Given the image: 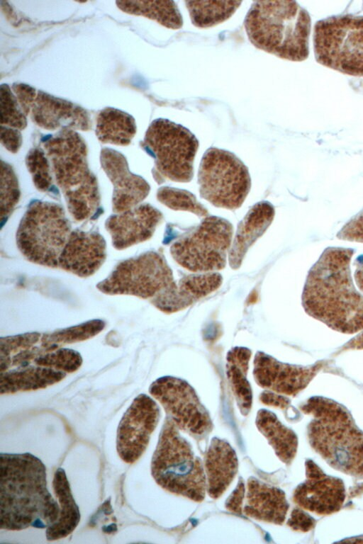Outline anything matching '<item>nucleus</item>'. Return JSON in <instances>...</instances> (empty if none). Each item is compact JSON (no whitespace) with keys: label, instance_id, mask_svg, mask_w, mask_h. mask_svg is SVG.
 <instances>
[{"label":"nucleus","instance_id":"nucleus-13","mask_svg":"<svg viewBox=\"0 0 363 544\" xmlns=\"http://www.w3.org/2000/svg\"><path fill=\"white\" fill-rule=\"evenodd\" d=\"M198 183L200 196L213 205L236 210L244 203L250 187L247 167L233 153L211 147L201 159Z\"/></svg>","mask_w":363,"mask_h":544},{"label":"nucleus","instance_id":"nucleus-2","mask_svg":"<svg viewBox=\"0 0 363 544\" xmlns=\"http://www.w3.org/2000/svg\"><path fill=\"white\" fill-rule=\"evenodd\" d=\"M354 254L350 248H326L308 271L302 293L308 315L343 334L363 330V295L350 272Z\"/></svg>","mask_w":363,"mask_h":544},{"label":"nucleus","instance_id":"nucleus-40","mask_svg":"<svg viewBox=\"0 0 363 544\" xmlns=\"http://www.w3.org/2000/svg\"><path fill=\"white\" fill-rule=\"evenodd\" d=\"M262 403L282 409H286L290 404V400L288 397L281 395L273 391L265 390L259 396Z\"/></svg>","mask_w":363,"mask_h":544},{"label":"nucleus","instance_id":"nucleus-3","mask_svg":"<svg viewBox=\"0 0 363 544\" xmlns=\"http://www.w3.org/2000/svg\"><path fill=\"white\" fill-rule=\"evenodd\" d=\"M0 460L1 528H45L55 522L60 506L48 489L40 459L30 453H1Z\"/></svg>","mask_w":363,"mask_h":544},{"label":"nucleus","instance_id":"nucleus-31","mask_svg":"<svg viewBox=\"0 0 363 544\" xmlns=\"http://www.w3.org/2000/svg\"><path fill=\"white\" fill-rule=\"evenodd\" d=\"M194 26L206 28L230 18L242 4L241 1H185Z\"/></svg>","mask_w":363,"mask_h":544},{"label":"nucleus","instance_id":"nucleus-7","mask_svg":"<svg viewBox=\"0 0 363 544\" xmlns=\"http://www.w3.org/2000/svg\"><path fill=\"white\" fill-rule=\"evenodd\" d=\"M151 473L157 484L171 493L197 502L205 498L207 485L202 463L167 416L152 458Z\"/></svg>","mask_w":363,"mask_h":544},{"label":"nucleus","instance_id":"nucleus-28","mask_svg":"<svg viewBox=\"0 0 363 544\" xmlns=\"http://www.w3.org/2000/svg\"><path fill=\"white\" fill-rule=\"evenodd\" d=\"M135 132V119L125 112L107 107L97 115L96 135L102 143L125 146Z\"/></svg>","mask_w":363,"mask_h":544},{"label":"nucleus","instance_id":"nucleus-42","mask_svg":"<svg viewBox=\"0 0 363 544\" xmlns=\"http://www.w3.org/2000/svg\"><path fill=\"white\" fill-rule=\"evenodd\" d=\"M354 280L358 288L363 292V255L357 259L355 263Z\"/></svg>","mask_w":363,"mask_h":544},{"label":"nucleus","instance_id":"nucleus-10","mask_svg":"<svg viewBox=\"0 0 363 544\" xmlns=\"http://www.w3.org/2000/svg\"><path fill=\"white\" fill-rule=\"evenodd\" d=\"M144 144L155 159L157 181H191L199 141L189 130L168 119L157 118L149 125Z\"/></svg>","mask_w":363,"mask_h":544},{"label":"nucleus","instance_id":"nucleus-14","mask_svg":"<svg viewBox=\"0 0 363 544\" xmlns=\"http://www.w3.org/2000/svg\"><path fill=\"white\" fill-rule=\"evenodd\" d=\"M149 392L179 429L195 438H201L211 431L213 424L207 410L186 380L163 376L151 384Z\"/></svg>","mask_w":363,"mask_h":544},{"label":"nucleus","instance_id":"nucleus-38","mask_svg":"<svg viewBox=\"0 0 363 544\" xmlns=\"http://www.w3.org/2000/svg\"><path fill=\"white\" fill-rule=\"evenodd\" d=\"M1 143L10 152L16 153L22 144L21 133L17 129L1 125Z\"/></svg>","mask_w":363,"mask_h":544},{"label":"nucleus","instance_id":"nucleus-37","mask_svg":"<svg viewBox=\"0 0 363 544\" xmlns=\"http://www.w3.org/2000/svg\"><path fill=\"white\" fill-rule=\"evenodd\" d=\"M315 521L300 509H294L287 521V525L294 531L307 532L315 526Z\"/></svg>","mask_w":363,"mask_h":544},{"label":"nucleus","instance_id":"nucleus-36","mask_svg":"<svg viewBox=\"0 0 363 544\" xmlns=\"http://www.w3.org/2000/svg\"><path fill=\"white\" fill-rule=\"evenodd\" d=\"M337 237L349 242H363V210L342 226Z\"/></svg>","mask_w":363,"mask_h":544},{"label":"nucleus","instance_id":"nucleus-1","mask_svg":"<svg viewBox=\"0 0 363 544\" xmlns=\"http://www.w3.org/2000/svg\"><path fill=\"white\" fill-rule=\"evenodd\" d=\"M86 337L82 324L49 333L1 337V395L43 389L78 370L82 363L80 353L63 346Z\"/></svg>","mask_w":363,"mask_h":544},{"label":"nucleus","instance_id":"nucleus-9","mask_svg":"<svg viewBox=\"0 0 363 544\" xmlns=\"http://www.w3.org/2000/svg\"><path fill=\"white\" fill-rule=\"evenodd\" d=\"M316 61L345 74L363 76V16L344 15L318 21L314 27Z\"/></svg>","mask_w":363,"mask_h":544},{"label":"nucleus","instance_id":"nucleus-41","mask_svg":"<svg viewBox=\"0 0 363 544\" xmlns=\"http://www.w3.org/2000/svg\"><path fill=\"white\" fill-rule=\"evenodd\" d=\"M350 349H363V332L345 344L339 351Z\"/></svg>","mask_w":363,"mask_h":544},{"label":"nucleus","instance_id":"nucleus-22","mask_svg":"<svg viewBox=\"0 0 363 544\" xmlns=\"http://www.w3.org/2000/svg\"><path fill=\"white\" fill-rule=\"evenodd\" d=\"M217 272L196 273L182 277L154 305L165 313L180 311L216 290L222 284Z\"/></svg>","mask_w":363,"mask_h":544},{"label":"nucleus","instance_id":"nucleus-27","mask_svg":"<svg viewBox=\"0 0 363 544\" xmlns=\"http://www.w3.org/2000/svg\"><path fill=\"white\" fill-rule=\"evenodd\" d=\"M255 423L277 457L283 463L290 464L296 455L298 447L296 434L267 409H262L257 412Z\"/></svg>","mask_w":363,"mask_h":544},{"label":"nucleus","instance_id":"nucleus-11","mask_svg":"<svg viewBox=\"0 0 363 544\" xmlns=\"http://www.w3.org/2000/svg\"><path fill=\"white\" fill-rule=\"evenodd\" d=\"M176 285L172 269L162 254L149 251L120 262L96 288L107 295H130L155 305Z\"/></svg>","mask_w":363,"mask_h":544},{"label":"nucleus","instance_id":"nucleus-20","mask_svg":"<svg viewBox=\"0 0 363 544\" xmlns=\"http://www.w3.org/2000/svg\"><path fill=\"white\" fill-rule=\"evenodd\" d=\"M162 219V212L146 203L110 216L105 225L113 246L123 249L151 238Z\"/></svg>","mask_w":363,"mask_h":544},{"label":"nucleus","instance_id":"nucleus-12","mask_svg":"<svg viewBox=\"0 0 363 544\" xmlns=\"http://www.w3.org/2000/svg\"><path fill=\"white\" fill-rule=\"evenodd\" d=\"M233 227L227 220L208 215L170 247L175 261L194 273L215 272L225 267Z\"/></svg>","mask_w":363,"mask_h":544},{"label":"nucleus","instance_id":"nucleus-17","mask_svg":"<svg viewBox=\"0 0 363 544\" xmlns=\"http://www.w3.org/2000/svg\"><path fill=\"white\" fill-rule=\"evenodd\" d=\"M23 111L35 125L48 130L91 129V121L85 109L40 90L35 89Z\"/></svg>","mask_w":363,"mask_h":544},{"label":"nucleus","instance_id":"nucleus-15","mask_svg":"<svg viewBox=\"0 0 363 544\" xmlns=\"http://www.w3.org/2000/svg\"><path fill=\"white\" fill-rule=\"evenodd\" d=\"M160 416L156 402L145 394L138 395L123 415L117 429L116 450L121 459L135 463L145 451Z\"/></svg>","mask_w":363,"mask_h":544},{"label":"nucleus","instance_id":"nucleus-16","mask_svg":"<svg viewBox=\"0 0 363 544\" xmlns=\"http://www.w3.org/2000/svg\"><path fill=\"white\" fill-rule=\"evenodd\" d=\"M325 364V361H319L307 366L292 365L258 351L254 358L253 375L257 384L263 388L295 396L307 387Z\"/></svg>","mask_w":363,"mask_h":544},{"label":"nucleus","instance_id":"nucleus-35","mask_svg":"<svg viewBox=\"0 0 363 544\" xmlns=\"http://www.w3.org/2000/svg\"><path fill=\"white\" fill-rule=\"evenodd\" d=\"M1 217L6 219L16 205L20 198L17 177L12 167L1 161Z\"/></svg>","mask_w":363,"mask_h":544},{"label":"nucleus","instance_id":"nucleus-29","mask_svg":"<svg viewBox=\"0 0 363 544\" xmlns=\"http://www.w3.org/2000/svg\"><path fill=\"white\" fill-rule=\"evenodd\" d=\"M252 352L245 347H234L227 354V375L235 396L237 404L244 415L252 407V393L247 379Z\"/></svg>","mask_w":363,"mask_h":544},{"label":"nucleus","instance_id":"nucleus-34","mask_svg":"<svg viewBox=\"0 0 363 544\" xmlns=\"http://www.w3.org/2000/svg\"><path fill=\"white\" fill-rule=\"evenodd\" d=\"M26 163L35 187L41 191H48L52 178L46 153L40 148H33L26 155Z\"/></svg>","mask_w":363,"mask_h":544},{"label":"nucleus","instance_id":"nucleus-39","mask_svg":"<svg viewBox=\"0 0 363 544\" xmlns=\"http://www.w3.org/2000/svg\"><path fill=\"white\" fill-rule=\"evenodd\" d=\"M245 484L240 478L235 489L229 495L225 502V508L233 513L241 514L243 499L245 496Z\"/></svg>","mask_w":363,"mask_h":544},{"label":"nucleus","instance_id":"nucleus-24","mask_svg":"<svg viewBox=\"0 0 363 544\" xmlns=\"http://www.w3.org/2000/svg\"><path fill=\"white\" fill-rule=\"evenodd\" d=\"M275 210L268 201L255 203L239 222L228 252L230 267L238 268L250 247L265 232L274 217Z\"/></svg>","mask_w":363,"mask_h":544},{"label":"nucleus","instance_id":"nucleus-26","mask_svg":"<svg viewBox=\"0 0 363 544\" xmlns=\"http://www.w3.org/2000/svg\"><path fill=\"white\" fill-rule=\"evenodd\" d=\"M52 487L60 504V515L55 522L46 528L48 540L66 538L77 527L81 515L72 495L65 470L58 468L53 477Z\"/></svg>","mask_w":363,"mask_h":544},{"label":"nucleus","instance_id":"nucleus-23","mask_svg":"<svg viewBox=\"0 0 363 544\" xmlns=\"http://www.w3.org/2000/svg\"><path fill=\"white\" fill-rule=\"evenodd\" d=\"M289 508L284 492L251 477L247 485L244 513L256 520L281 525Z\"/></svg>","mask_w":363,"mask_h":544},{"label":"nucleus","instance_id":"nucleus-19","mask_svg":"<svg viewBox=\"0 0 363 544\" xmlns=\"http://www.w3.org/2000/svg\"><path fill=\"white\" fill-rule=\"evenodd\" d=\"M100 160L113 186V212L121 213L139 205L150 192L147 182L130 172L125 157L114 149H103Z\"/></svg>","mask_w":363,"mask_h":544},{"label":"nucleus","instance_id":"nucleus-25","mask_svg":"<svg viewBox=\"0 0 363 544\" xmlns=\"http://www.w3.org/2000/svg\"><path fill=\"white\" fill-rule=\"evenodd\" d=\"M238 467L235 450L227 441L213 438L204 459L206 489L211 498L218 499L224 493L233 480Z\"/></svg>","mask_w":363,"mask_h":544},{"label":"nucleus","instance_id":"nucleus-5","mask_svg":"<svg viewBox=\"0 0 363 544\" xmlns=\"http://www.w3.org/2000/svg\"><path fill=\"white\" fill-rule=\"evenodd\" d=\"M244 26L249 40L259 50L294 62L308 57L311 17L294 1H255Z\"/></svg>","mask_w":363,"mask_h":544},{"label":"nucleus","instance_id":"nucleus-30","mask_svg":"<svg viewBox=\"0 0 363 544\" xmlns=\"http://www.w3.org/2000/svg\"><path fill=\"white\" fill-rule=\"evenodd\" d=\"M116 4L125 13L145 16L170 29L183 26L182 16L173 1H117Z\"/></svg>","mask_w":363,"mask_h":544},{"label":"nucleus","instance_id":"nucleus-4","mask_svg":"<svg viewBox=\"0 0 363 544\" xmlns=\"http://www.w3.org/2000/svg\"><path fill=\"white\" fill-rule=\"evenodd\" d=\"M301 409L313 416L308 426L313 448L337 470L363 478V431L349 411L320 396L309 398Z\"/></svg>","mask_w":363,"mask_h":544},{"label":"nucleus","instance_id":"nucleus-32","mask_svg":"<svg viewBox=\"0 0 363 544\" xmlns=\"http://www.w3.org/2000/svg\"><path fill=\"white\" fill-rule=\"evenodd\" d=\"M157 198L172 210L191 212L200 217L208 216V210L186 190L163 186L158 189Z\"/></svg>","mask_w":363,"mask_h":544},{"label":"nucleus","instance_id":"nucleus-21","mask_svg":"<svg viewBox=\"0 0 363 544\" xmlns=\"http://www.w3.org/2000/svg\"><path fill=\"white\" fill-rule=\"evenodd\" d=\"M106 256V242L99 233L76 230L70 234L58 268L86 278L99 270Z\"/></svg>","mask_w":363,"mask_h":544},{"label":"nucleus","instance_id":"nucleus-33","mask_svg":"<svg viewBox=\"0 0 363 544\" xmlns=\"http://www.w3.org/2000/svg\"><path fill=\"white\" fill-rule=\"evenodd\" d=\"M0 115L1 125L17 130H23L27 125L26 115L6 84H1L0 88Z\"/></svg>","mask_w":363,"mask_h":544},{"label":"nucleus","instance_id":"nucleus-18","mask_svg":"<svg viewBox=\"0 0 363 544\" xmlns=\"http://www.w3.org/2000/svg\"><path fill=\"white\" fill-rule=\"evenodd\" d=\"M306 480L294 490V502L303 509L328 515L340 509L345 489L342 480L326 475L313 460L306 462Z\"/></svg>","mask_w":363,"mask_h":544},{"label":"nucleus","instance_id":"nucleus-6","mask_svg":"<svg viewBox=\"0 0 363 544\" xmlns=\"http://www.w3.org/2000/svg\"><path fill=\"white\" fill-rule=\"evenodd\" d=\"M43 147L71 215L77 221L89 218L99 206L100 195L84 140L75 130H62L46 139Z\"/></svg>","mask_w":363,"mask_h":544},{"label":"nucleus","instance_id":"nucleus-8","mask_svg":"<svg viewBox=\"0 0 363 544\" xmlns=\"http://www.w3.org/2000/svg\"><path fill=\"white\" fill-rule=\"evenodd\" d=\"M71 232L61 206L37 201L28 208L21 219L16 233V243L28 261L58 268L60 256Z\"/></svg>","mask_w":363,"mask_h":544}]
</instances>
